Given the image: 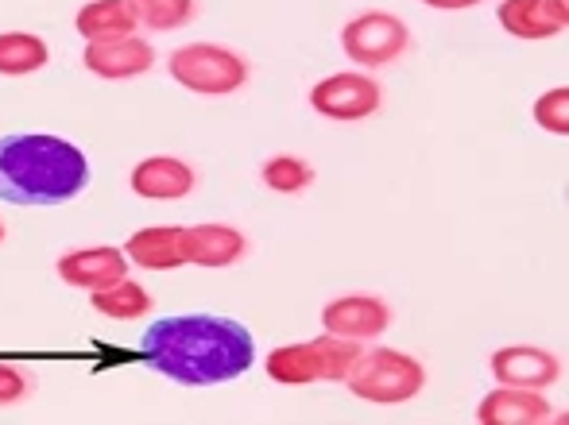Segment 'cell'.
Masks as SVG:
<instances>
[{
	"instance_id": "6da1fadb",
	"label": "cell",
	"mask_w": 569,
	"mask_h": 425,
	"mask_svg": "<svg viewBox=\"0 0 569 425\" xmlns=\"http://www.w3.org/2000/svg\"><path fill=\"white\" fill-rule=\"evenodd\" d=\"M140 352L151 372L182 387H221L256 364V341L240 321L218 314L159 317L143 333Z\"/></svg>"
},
{
	"instance_id": "7a4b0ae2",
	"label": "cell",
	"mask_w": 569,
	"mask_h": 425,
	"mask_svg": "<svg viewBox=\"0 0 569 425\" xmlns=\"http://www.w3.org/2000/svg\"><path fill=\"white\" fill-rule=\"evenodd\" d=\"M90 186V159L59 135H4L0 140V202L62 205Z\"/></svg>"
},
{
	"instance_id": "3957f363",
	"label": "cell",
	"mask_w": 569,
	"mask_h": 425,
	"mask_svg": "<svg viewBox=\"0 0 569 425\" xmlns=\"http://www.w3.org/2000/svg\"><path fill=\"white\" fill-rule=\"evenodd\" d=\"M365 352V341L349 336H315V341L283 344L268 356V380L279 387H310V383H345L349 367Z\"/></svg>"
},
{
	"instance_id": "277c9868",
	"label": "cell",
	"mask_w": 569,
	"mask_h": 425,
	"mask_svg": "<svg viewBox=\"0 0 569 425\" xmlns=\"http://www.w3.org/2000/svg\"><path fill=\"white\" fill-rule=\"evenodd\" d=\"M352 398L372 406H403L422 395L427 367L399 348H365L345 375Z\"/></svg>"
},
{
	"instance_id": "5b68a950",
	"label": "cell",
	"mask_w": 569,
	"mask_h": 425,
	"mask_svg": "<svg viewBox=\"0 0 569 425\" xmlns=\"http://www.w3.org/2000/svg\"><path fill=\"white\" fill-rule=\"evenodd\" d=\"M171 78L198 98H229L248 82V59L221 43H187L171 51Z\"/></svg>"
},
{
	"instance_id": "8992f818",
	"label": "cell",
	"mask_w": 569,
	"mask_h": 425,
	"mask_svg": "<svg viewBox=\"0 0 569 425\" xmlns=\"http://www.w3.org/2000/svg\"><path fill=\"white\" fill-rule=\"evenodd\" d=\"M407 47H411V28L396 12H383V8L352 16L341 28V51L349 54V62H357L365 70L391 67V62L403 59Z\"/></svg>"
},
{
	"instance_id": "52a82bcc",
	"label": "cell",
	"mask_w": 569,
	"mask_h": 425,
	"mask_svg": "<svg viewBox=\"0 0 569 425\" xmlns=\"http://www.w3.org/2000/svg\"><path fill=\"white\" fill-rule=\"evenodd\" d=\"M383 90L368 70H341L330 74L310 90V109L326 120L338 124H352V120H368L372 112H380Z\"/></svg>"
},
{
	"instance_id": "ba28073f",
	"label": "cell",
	"mask_w": 569,
	"mask_h": 425,
	"mask_svg": "<svg viewBox=\"0 0 569 425\" xmlns=\"http://www.w3.org/2000/svg\"><path fill=\"white\" fill-rule=\"evenodd\" d=\"M488 367H492V380L503 387L547 391L562 380V360L547 348H535V344H508V348L492 352Z\"/></svg>"
},
{
	"instance_id": "9c48e42d",
	"label": "cell",
	"mask_w": 569,
	"mask_h": 425,
	"mask_svg": "<svg viewBox=\"0 0 569 425\" xmlns=\"http://www.w3.org/2000/svg\"><path fill=\"white\" fill-rule=\"evenodd\" d=\"M322 325L333 336H349V341H376L388 333L391 306L376 294H341V298L326 302Z\"/></svg>"
},
{
	"instance_id": "30bf717a",
	"label": "cell",
	"mask_w": 569,
	"mask_h": 425,
	"mask_svg": "<svg viewBox=\"0 0 569 425\" xmlns=\"http://www.w3.org/2000/svg\"><path fill=\"white\" fill-rule=\"evenodd\" d=\"M59 279L74 291H101V286H113L120 279L128 275V255L120 247H109V244H93V247H74V252L59 255L54 263Z\"/></svg>"
},
{
	"instance_id": "8fae6325",
	"label": "cell",
	"mask_w": 569,
	"mask_h": 425,
	"mask_svg": "<svg viewBox=\"0 0 569 425\" xmlns=\"http://www.w3.org/2000/svg\"><path fill=\"white\" fill-rule=\"evenodd\" d=\"M496 20L508 36L539 43V39H555L569 28V0H500Z\"/></svg>"
},
{
	"instance_id": "7c38bea8",
	"label": "cell",
	"mask_w": 569,
	"mask_h": 425,
	"mask_svg": "<svg viewBox=\"0 0 569 425\" xmlns=\"http://www.w3.org/2000/svg\"><path fill=\"white\" fill-rule=\"evenodd\" d=\"M86 70L106 82H128V78H140L156 67V47L140 36L109 39V43H86L82 54Z\"/></svg>"
},
{
	"instance_id": "4fadbf2b",
	"label": "cell",
	"mask_w": 569,
	"mask_h": 425,
	"mask_svg": "<svg viewBox=\"0 0 569 425\" xmlns=\"http://www.w3.org/2000/svg\"><path fill=\"white\" fill-rule=\"evenodd\" d=\"M128 186L136 198H148V202H179L198 186V174L179 155H151L132 166Z\"/></svg>"
},
{
	"instance_id": "5bb4252c",
	"label": "cell",
	"mask_w": 569,
	"mask_h": 425,
	"mask_svg": "<svg viewBox=\"0 0 569 425\" xmlns=\"http://www.w3.org/2000/svg\"><path fill=\"white\" fill-rule=\"evenodd\" d=\"M555 418V406L547 403L542 391L527 387H496L480 398L477 422L480 425H547Z\"/></svg>"
},
{
	"instance_id": "9a60e30c",
	"label": "cell",
	"mask_w": 569,
	"mask_h": 425,
	"mask_svg": "<svg viewBox=\"0 0 569 425\" xmlns=\"http://www.w3.org/2000/svg\"><path fill=\"white\" fill-rule=\"evenodd\" d=\"M128 263L143 271H174L187 267V229L179 224H151L128 236L124 244Z\"/></svg>"
},
{
	"instance_id": "2e32d148",
	"label": "cell",
	"mask_w": 569,
	"mask_h": 425,
	"mask_svg": "<svg viewBox=\"0 0 569 425\" xmlns=\"http://www.w3.org/2000/svg\"><path fill=\"white\" fill-rule=\"evenodd\" d=\"M248 252V236L232 224H190L187 229V263L206 271H221L240 263Z\"/></svg>"
},
{
	"instance_id": "e0dca14e",
	"label": "cell",
	"mask_w": 569,
	"mask_h": 425,
	"mask_svg": "<svg viewBox=\"0 0 569 425\" xmlns=\"http://www.w3.org/2000/svg\"><path fill=\"white\" fill-rule=\"evenodd\" d=\"M140 28L132 12V0H90L78 8L74 31L86 43H109V39H124Z\"/></svg>"
},
{
	"instance_id": "ac0fdd59",
	"label": "cell",
	"mask_w": 569,
	"mask_h": 425,
	"mask_svg": "<svg viewBox=\"0 0 569 425\" xmlns=\"http://www.w3.org/2000/svg\"><path fill=\"white\" fill-rule=\"evenodd\" d=\"M51 62V47L36 31H0V74L28 78Z\"/></svg>"
},
{
	"instance_id": "d6986e66",
	"label": "cell",
	"mask_w": 569,
	"mask_h": 425,
	"mask_svg": "<svg viewBox=\"0 0 569 425\" xmlns=\"http://www.w3.org/2000/svg\"><path fill=\"white\" fill-rule=\"evenodd\" d=\"M93 310H98L101 317L109 321H140L148 310H156V298H151L148 291H143L136 279H120L113 286H101V291L90 294Z\"/></svg>"
},
{
	"instance_id": "ffe728a7",
	"label": "cell",
	"mask_w": 569,
	"mask_h": 425,
	"mask_svg": "<svg viewBox=\"0 0 569 425\" xmlns=\"http://www.w3.org/2000/svg\"><path fill=\"white\" fill-rule=\"evenodd\" d=\"M260 179L268 190L276 194H302L307 186H315V166L299 155H271L268 163L260 166Z\"/></svg>"
},
{
	"instance_id": "44dd1931",
	"label": "cell",
	"mask_w": 569,
	"mask_h": 425,
	"mask_svg": "<svg viewBox=\"0 0 569 425\" xmlns=\"http://www.w3.org/2000/svg\"><path fill=\"white\" fill-rule=\"evenodd\" d=\"M132 12L148 31H179L194 20L198 0H132Z\"/></svg>"
},
{
	"instance_id": "7402d4cb",
	"label": "cell",
	"mask_w": 569,
	"mask_h": 425,
	"mask_svg": "<svg viewBox=\"0 0 569 425\" xmlns=\"http://www.w3.org/2000/svg\"><path fill=\"white\" fill-rule=\"evenodd\" d=\"M535 124L550 135H569V90L566 85H555L547 90L539 101H535Z\"/></svg>"
},
{
	"instance_id": "603a6c76",
	"label": "cell",
	"mask_w": 569,
	"mask_h": 425,
	"mask_svg": "<svg viewBox=\"0 0 569 425\" xmlns=\"http://www.w3.org/2000/svg\"><path fill=\"white\" fill-rule=\"evenodd\" d=\"M31 395V375L16 364L0 360V406H16Z\"/></svg>"
},
{
	"instance_id": "cb8c5ba5",
	"label": "cell",
	"mask_w": 569,
	"mask_h": 425,
	"mask_svg": "<svg viewBox=\"0 0 569 425\" xmlns=\"http://www.w3.org/2000/svg\"><path fill=\"white\" fill-rule=\"evenodd\" d=\"M427 8H438V12H461V8H477L485 0H422Z\"/></svg>"
},
{
	"instance_id": "d4e9b609",
	"label": "cell",
	"mask_w": 569,
	"mask_h": 425,
	"mask_svg": "<svg viewBox=\"0 0 569 425\" xmlns=\"http://www.w3.org/2000/svg\"><path fill=\"white\" fill-rule=\"evenodd\" d=\"M0 244H4V221H0Z\"/></svg>"
}]
</instances>
